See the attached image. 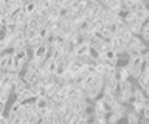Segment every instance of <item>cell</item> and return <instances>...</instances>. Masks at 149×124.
<instances>
[{
	"mask_svg": "<svg viewBox=\"0 0 149 124\" xmlns=\"http://www.w3.org/2000/svg\"><path fill=\"white\" fill-rule=\"evenodd\" d=\"M48 48H50V42H42L37 48L33 50V54H31V57H34V59H39V61H44V59L48 57Z\"/></svg>",
	"mask_w": 149,
	"mask_h": 124,
	"instance_id": "1",
	"label": "cell"
},
{
	"mask_svg": "<svg viewBox=\"0 0 149 124\" xmlns=\"http://www.w3.org/2000/svg\"><path fill=\"white\" fill-rule=\"evenodd\" d=\"M130 103H138V104H146L148 103V98L144 95L143 89H140L138 85H134V90H132V101Z\"/></svg>",
	"mask_w": 149,
	"mask_h": 124,
	"instance_id": "2",
	"label": "cell"
},
{
	"mask_svg": "<svg viewBox=\"0 0 149 124\" xmlns=\"http://www.w3.org/2000/svg\"><path fill=\"white\" fill-rule=\"evenodd\" d=\"M107 113H109V107L104 104L102 98L93 101V115H107Z\"/></svg>",
	"mask_w": 149,
	"mask_h": 124,
	"instance_id": "3",
	"label": "cell"
},
{
	"mask_svg": "<svg viewBox=\"0 0 149 124\" xmlns=\"http://www.w3.org/2000/svg\"><path fill=\"white\" fill-rule=\"evenodd\" d=\"M34 93H33V90L30 89V85H26V89L20 91L17 96H16V99L17 101H20V103H26V101H34Z\"/></svg>",
	"mask_w": 149,
	"mask_h": 124,
	"instance_id": "4",
	"label": "cell"
},
{
	"mask_svg": "<svg viewBox=\"0 0 149 124\" xmlns=\"http://www.w3.org/2000/svg\"><path fill=\"white\" fill-rule=\"evenodd\" d=\"M25 89H26V82L23 81L22 78H19V79L13 84V87H11V93H13L14 98H16V96H17L19 93H20V91H23Z\"/></svg>",
	"mask_w": 149,
	"mask_h": 124,
	"instance_id": "5",
	"label": "cell"
},
{
	"mask_svg": "<svg viewBox=\"0 0 149 124\" xmlns=\"http://www.w3.org/2000/svg\"><path fill=\"white\" fill-rule=\"evenodd\" d=\"M90 51V45L86 44V42H79L76 47H74V56L76 57H81V56H86Z\"/></svg>",
	"mask_w": 149,
	"mask_h": 124,
	"instance_id": "6",
	"label": "cell"
},
{
	"mask_svg": "<svg viewBox=\"0 0 149 124\" xmlns=\"http://www.w3.org/2000/svg\"><path fill=\"white\" fill-rule=\"evenodd\" d=\"M137 85L140 87V89L149 85V68H143L141 75H140L138 79H137Z\"/></svg>",
	"mask_w": 149,
	"mask_h": 124,
	"instance_id": "7",
	"label": "cell"
},
{
	"mask_svg": "<svg viewBox=\"0 0 149 124\" xmlns=\"http://www.w3.org/2000/svg\"><path fill=\"white\" fill-rule=\"evenodd\" d=\"M34 105L39 110L47 109L48 107V98H47V96H37V98H34Z\"/></svg>",
	"mask_w": 149,
	"mask_h": 124,
	"instance_id": "8",
	"label": "cell"
},
{
	"mask_svg": "<svg viewBox=\"0 0 149 124\" xmlns=\"http://www.w3.org/2000/svg\"><path fill=\"white\" fill-rule=\"evenodd\" d=\"M9 14H11V11H9L8 0H0V19H3V17H6Z\"/></svg>",
	"mask_w": 149,
	"mask_h": 124,
	"instance_id": "9",
	"label": "cell"
},
{
	"mask_svg": "<svg viewBox=\"0 0 149 124\" xmlns=\"http://www.w3.org/2000/svg\"><path fill=\"white\" fill-rule=\"evenodd\" d=\"M140 37H141L143 42H149V20L143 24V26H141V33H140Z\"/></svg>",
	"mask_w": 149,
	"mask_h": 124,
	"instance_id": "10",
	"label": "cell"
},
{
	"mask_svg": "<svg viewBox=\"0 0 149 124\" xmlns=\"http://www.w3.org/2000/svg\"><path fill=\"white\" fill-rule=\"evenodd\" d=\"M121 119L123 118H121L120 115H116V113H112V112L107 113V124H120Z\"/></svg>",
	"mask_w": 149,
	"mask_h": 124,
	"instance_id": "11",
	"label": "cell"
},
{
	"mask_svg": "<svg viewBox=\"0 0 149 124\" xmlns=\"http://www.w3.org/2000/svg\"><path fill=\"white\" fill-rule=\"evenodd\" d=\"M20 104H22L20 101H17V99L14 101V103L11 104V107H9V110H8V113H6L8 116H13V115H17L19 109H20Z\"/></svg>",
	"mask_w": 149,
	"mask_h": 124,
	"instance_id": "12",
	"label": "cell"
},
{
	"mask_svg": "<svg viewBox=\"0 0 149 124\" xmlns=\"http://www.w3.org/2000/svg\"><path fill=\"white\" fill-rule=\"evenodd\" d=\"M90 124H107V115H95Z\"/></svg>",
	"mask_w": 149,
	"mask_h": 124,
	"instance_id": "13",
	"label": "cell"
},
{
	"mask_svg": "<svg viewBox=\"0 0 149 124\" xmlns=\"http://www.w3.org/2000/svg\"><path fill=\"white\" fill-rule=\"evenodd\" d=\"M37 8V5H36V0H33V2H28L25 6H23V11L26 12V14H33V12H34V10Z\"/></svg>",
	"mask_w": 149,
	"mask_h": 124,
	"instance_id": "14",
	"label": "cell"
},
{
	"mask_svg": "<svg viewBox=\"0 0 149 124\" xmlns=\"http://www.w3.org/2000/svg\"><path fill=\"white\" fill-rule=\"evenodd\" d=\"M37 36V31L36 30H30V28H25V39L26 40H30L33 37H36Z\"/></svg>",
	"mask_w": 149,
	"mask_h": 124,
	"instance_id": "15",
	"label": "cell"
},
{
	"mask_svg": "<svg viewBox=\"0 0 149 124\" xmlns=\"http://www.w3.org/2000/svg\"><path fill=\"white\" fill-rule=\"evenodd\" d=\"M143 68H149V50L143 53Z\"/></svg>",
	"mask_w": 149,
	"mask_h": 124,
	"instance_id": "16",
	"label": "cell"
},
{
	"mask_svg": "<svg viewBox=\"0 0 149 124\" xmlns=\"http://www.w3.org/2000/svg\"><path fill=\"white\" fill-rule=\"evenodd\" d=\"M141 116H143V118H146V119H149V103H146V104H144Z\"/></svg>",
	"mask_w": 149,
	"mask_h": 124,
	"instance_id": "17",
	"label": "cell"
},
{
	"mask_svg": "<svg viewBox=\"0 0 149 124\" xmlns=\"http://www.w3.org/2000/svg\"><path fill=\"white\" fill-rule=\"evenodd\" d=\"M73 2H76V0H73Z\"/></svg>",
	"mask_w": 149,
	"mask_h": 124,
	"instance_id": "18",
	"label": "cell"
}]
</instances>
